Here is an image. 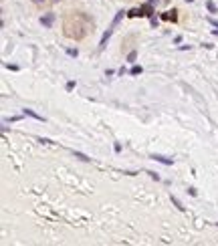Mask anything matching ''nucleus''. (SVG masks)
I'll list each match as a JSON object with an SVG mask.
<instances>
[{
    "instance_id": "f257e3e1",
    "label": "nucleus",
    "mask_w": 218,
    "mask_h": 246,
    "mask_svg": "<svg viewBox=\"0 0 218 246\" xmlns=\"http://www.w3.org/2000/svg\"><path fill=\"white\" fill-rule=\"evenodd\" d=\"M151 159H154V161H160V164H164V165H172V164H174V159H172V157H164V155H158V153L151 155Z\"/></svg>"
},
{
    "instance_id": "f03ea898",
    "label": "nucleus",
    "mask_w": 218,
    "mask_h": 246,
    "mask_svg": "<svg viewBox=\"0 0 218 246\" xmlns=\"http://www.w3.org/2000/svg\"><path fill=\"white\" fill-rule=\"evenodd\" d=\"M53 20H55V14H53V12H47V14L40 18V22H43V26L51 28V26H53Z\"/></svg>"
},
{
    "instance_id": "7ed1b4c3",
    "label": "nucleus",
    "mask_w": 218,
    "mask_h": 246,
    "mask_svg": "<svg viewBox=\"0 0 218 246\" xmlns=\"http://www.w3.org/2000/svg\"><path fill=\"white\" fill-rule=\"evenodd\" d=\"M111 32H113V28H107V32L103 34V39H101V43H99V51H103L105 48V44H107V39L111 36Z\"/></svg>"
},
{
    "instance_id": "20e7f679",
    "label": "nucleus",
    "mask_w": 218,
    "mask_h": 246,
    "mask_svg": "<svg viewBox=\"0 0 218 246\" xmlns=\"http://www.w3.org/2000/svg\"><path fill=\"white\" fill-rule=\"evenodd\" d=\"M24 115H29V117H34V119H39V121H44L43 117H40V115H36V113H34L33 109H24Z\"/></svg>"
},
{
    "instance_id": "39448f33",
    "label": "nucleus",
    "mask_w": 218,
    "mask_h": 246,
    "mask_svg": "<svg viewBox=\"0 0 218 246\" xmlns=\"http://www.w3.org/2000/svg\"><path fill=\"white\" fill-rule=\"evenodd\" d=\"M121 18H123V10H119V12H117V16L113 18V22H111V28H115V26H117V22H119Z\"/></svg>"
},
{
    "instance_id": "423d86ee",
    "label": "nucleus",
    "mask_w": 218,
    "mask_h": 246,
    "mask_svg": "<svg viewBox=\"0 0 218 246\" xmlns=\"http://www.w3.org/2000/svg\"><path fill=\"white\" fill-rule=\"evenodd\" d=\"M141 71H143V69H141V65H133V67L129 69V75H140Z\"/></svg>"
},
{
    "instance_id": "0eeeda50",
    "label": "nucleus",
    "mask_w": 218,
    "mask_h": 246,
    "mask_svg": "<svg viewBox=\"0 0 218 246\" xmlns=\"http://www.w3.org/2000/svg\"><path fill=\"white\" fill-rule=\"evenodd\" d=\"M206 8H208V10H210V12H212V14H214V12H218V8H216V4H214V2H212V0H208V2H206Z\"/></svg>"
},
{
    "instance_id": "6e6552de",
    "label": "nucleus",
    "mask_w": 218,
    "mask_h": 246,
    "mask_svg": "<svg viewBox=\"0 0 218 246\" xmlns=\"http://www.w3.org/2000/svg\"><path fill=\"white\" fill-rule=\"evenodd\" d=\"M75 157L83 159V161H91V157H87V155H85V153H81V151H75Z\"/></svg>"
},
{
    "instance_id": "1a4fd4ad",
    "label": "nucleus",
    "mask_w": 218,
    "mask_h": 246,
    "mask_svg": "<svg viewBox=\"0 0 218 246\" xmlns=\"http://www.w3.org/2000/svg\"><path fill=\"white\" fill-rule=\"evenodd\" d=\"M172 202H174V206L178 208V210H184V206H182V202H180V200L176 198V196H172Z\"/></svg>"
},
{
    "instance_id": "9d476101",
    "label": "nucleus",
    "mask_w": 218,
    "mask_h": 246,
    "mask_svg": "<svg viewBox=\"0 0 218 246\" xmlns=\"http://www.w3.org/2000/svg\"><path fill=\"white\" fill-rule=\"evenodd\" d=\"M136 59H137V53H136V51H131V53L127 55V61H129V63H133Z\"/></svg>"
},
{
    "instance_id": "9b49d317",
    "label": "nucleus",
    "mask_w": 218,
    "mask_h": 246,
    "mask_svg": "<svg viewBox=\"0 0 218 246\" xmlns=\"http://www.w3.org/2000/svg\"><path fill=\"white\" fill-rule=\"evenodd\" d=\"M67 55H69V57H77L79 51H77V48H67Z\"/></svg>"
},
{
    "instance_id": "f8f14e48",
    "label": "nucleus",
    "mask_w": 218,
    "mask_h": 246,
    "mask_svg": "<svg viewBox=\"0 0 218 246\" xmlns=\"http://www.w3.org/2000/svg\"><path fill=\"white\" fill-rule=\"evenodd\" d=\"M164 18H172V20H176V10H172V14H170V12H168V14H164Z\"/></svg>"
},
{
    "instance_id": "ddd939ff",
    "label": "nucleus",
    "mask_w": 218,
    "mask_h": 246,
    "mask_svg": "<svg viewBox=\"0 0 218 246\" xmlns=\"http://www.w3.org/2000/svg\"><path fill=\"white\" fill-rule=\"evenodd\" d=\"M71 89H75V81H69L67 83V91H71Z\"/></svg>"
},
{
    "instance_id": "4468645a",
    "label": "nucleus",
    "mask_w": 218,
    "mask_h": 246,
    "mask_svg": "<svg viewBox=\"0 0 218 246\" xmlns=\"http://www.w3.org/2000/svg\"><path fill=\"white\" fill-rule=\"evenodd\" d=\"M34 4H40V2H44V0H33Z\"/></svg>"
},
{
    "instance_id": "2eb2a0df",
    "label": "nucleus",
    "mask_w": 218,
    "mask_h": 246,
    "mask_svg": "<svg viewBox=\"0 0 218 246\" xmlns=\"http://www.w3.org/2000/svg\"><path fill=\"white\" fill-rule=\"evenodd\" d=\"M214 34H216V36H218V30H214Z\"/></svg>"
}]
</instances>
